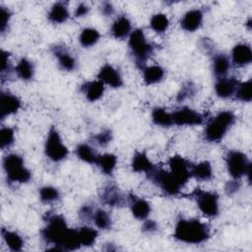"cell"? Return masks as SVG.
I'll return each mask as SVG.
<instances>
[{"label":"cell","mask_w":252,"mask_h":252,"mask_svg":"<svg viewBox=\"0 0 252 252\" xmlns=\"http://www.w3.org/2000/svg\"><path fill=\"white\" fill-rule=\"evenodd\" d=\"M128 203L133 217L139 220H145L151 214V204L144 198L136 195H128Z\"/></svg>","instance_id":"2e32d148"},{"label":"cell","mask_w":252,"mask_h":252,"mask_svg":"<svg viewBox=\"0 0 252 252\" xmlns=\"http://www.w3.org/2000/svg\"><path fill=\"white\" fill-rule=\"evenodd\" d=\"M212 71L217 79L226 77L228 74L231 62L230 58L222 52H214L212 55Z\"/></svg>","instance_id":"d6986e66"},{"label":"cell","mask_w":252,"mask_h":252,"mask_svg":"<svg viewBox=\"0 0 252 252\" xmlns=\"http://www.w3.org/2000/svg\"><path fill=\"white\" fill-rule=\"evenodd\" d=\"M70 17L68 6L65 2H56L54 3L48 13H47V19L50 23L54 25H60L64 24L68 21Z\"/></svg>","instance_id":"603a6c76"},{"label":"cell","mask_w":252,"mask_h":252,"mask_svg":"<svg viewBox=\"0 0 252 252\" xmlns=\"http://www.w3.org/2000/svg\"><path fill=\"white\" fill-rule=\"evenodd\" d=\"M99 199L102 204L111 208H122L128 203V196L114 183H108L101 189Z\"/></svg>","instance_id":"30bf717a"},{"label":"cell","mask_w":252,"mask_h":252,"mask_svg":"<svg viewBox=\"0 0 252 252\" xmlns=\"http://www.w3.org/2000/svg\"><path fill=\"white\" fill-rule=\"evenodd\" d=\"M225 165L232 179L239 180L243 176H246L250 180L251 161L244 153L238 150L228 151L225 155Z\"/></svg>","instance_id":"52a82bcc"},{"label":"cell","mask_w":252,"mask_h":252,"mask_svg":"<svg viewBox=\"0 0 252 252\" xmlns=\"http://www.w3.org/2000/svg\"><path fill=\"white\" fill-rule=\"evenodd\" d=\"M38 196L42 203L52 204L54 202H57L60 199V192L54 186L45 185L39 188Z\"/></svg>","instance_id":"d590c367"},{"label":"cell","mask_w":252,"mask_h":252,"mask_svg":"<svg viewBox=\"0 0 252 252\" xmlns=\"http://www.w3.org/2000/svg\"><path fill=\"white\" fill-rule=\"evenodd\" d=\"M104 86L105 85L98 80L88 81L81 86V92L83 93L87 100L94 102L102 97L105 91Z\"/></svg>","instance_id":"7402d4cb"},{"label":"cell","mask_w":252,"mask_h":252,"mask_svg":"<svg viewBox=\"0 0 252 252\" xmlns=\"http://www.w3.org/2000/svg\"><path fill=\"white\" fill-rule=\"evenodd\" d=\"M169 171L174 175L178 182L184 187L191 176V166L192 164L183 157L175 155L168 159Z\"/></svg>","instance_id":"8fae6325"},{"label":"cell","mask_w":252,"mask_h":252,"mask_svg":"<svg viewBox=\"0 0 252 252\" xmlns=\"http://www.w3.org/2000/svg\"><path fill=\"white\" fill-rule=\"evenodd\" d=\"M95 164L103 174L112 175L117 164V157L110 153L98 155Z\"/></svg>","instance_id":"83f0119b"},{"label":"cell","mask_w":252,"mask_h":252,"mask_svg":"<svg viewBox=\"0 0 252 252\" xmlns=\"http://www.w3.org/2000/svg\"><path fill=\"white\" fill-rule=\"evenodd\" d=\"M12 18V13L9 8L0 6V32L1 34H4L8 29H9V24Z\"/></svg>","instance_id":"b9f144b4"},{"label":"cell","mask_w":252,"mask_h":252,"mask_svg":"<svg viewBox=\"0 0 252 252\" xmlns=\"http://www.w3.org/2000/svg\"><path fill=\"white\" fill-rule=\"evenodd\" d=\"M92 221L94 225L102 230H106L111 228L112 226V219L108 212L103 209L95 208L92 217Z\"/></svg>","instance_id":"d6a6232c"},{"label":"cell","mask_w":252,"mask_h":252,"mask_svg":"<svg viewBox=\"0 0 252 252\" xmlns=\"http://www.w3.org/2000/svg\"><path fill=\"white\" fill-rule=\"evenodd\" d=\"M239 189H240V182L237 179L229 180L224 185V193L228 196L234 195L239 191Z\"/></svg>","instance_id":"ee69618b"},{"label":"cell","mask_w":252,"mask_h":252,"mask_svg":"<svg viewBox=\"0 0 252 252\" xmlns=\"http://www.w3.org/2000/svg\"><path fill=\"white\" fill-rule=\"evenodd\" d=\"M173 125L176 126H196L203 123V115L197 110L182 106L171 112Z\"/></svg>","instance_id":"7c38bea8"},{"label":"cell","mask_w":252,"mask_h":252,"mask_svg":"<svg viewBox=\"0 0 252 252\" xmlns=\"http://www.w3.org/2000/svg\"><path fill=\"white\" fill-rule=\"evenodd\" d=\"M209 226L197 219H179L174 226L173 237L186 244H201L210 238Z\"/></svg>","instance_id":"7a4b0ae2"},{"label":"cell","mask_w":252,"mask_h":252,"mask_svg":"<svg viewBox=\"0 0 252 252\" xmlns=\"http://www.w3.org/2000/svg\"><path fill=\"white\" fill-rule=\"evenodd\" d=\"M99 10H100V13H101L103 16H105V17H110V16H112V15L114 14V12H115V8H114L113 4L110 3V2H107V1L102 2V3L100 4Z\"/></svg>","instance_id":"7dc6e473"},{"label":"cell","mask_w":252,"mask_h":252,"mask_svg":"<svg viewBox=\"0 0 252 252\" xmlns=\"http://www.w3.org/2000/svg\"><path fill=\"white\" fill-rule=\"evenodd\" d=\"M195 94H196V86L191 82H187L180 88L177 94L176 99L178 101H183L188 98H191L192 96L195 95Z\"/></svg>","instance_id":"ab89813d"},{"label":"cell","mask_w":252,"mask_h":252,"mask_svg":"<svg viewBox=\"0 0 252 252\" xmlns=\"http://www.w3.org/2000/svg\"><path fill=\"white\" fill-rule=\"evenodd\" d=\"M158 230V223L153 220H145L142 224V231L147 234H153Z\"/></svg>","instance_id":"f6af8a7d"},{"label":"cell","mask_w":252,"mask_h":252,"mask_svg":"<svg viewBox=\"0 0 252 252\" xmlns=\"http://www.w3.org/2000/svg\"><path fill=\"white\" fill-rule=\"evenodd\" d=\"M94 207L90 205V204H85L81 207L80 211H79V218L81 220H83L84 221H90L92 220V217L94 211Z\"/></svg>","instance_id":"7bdbcfd3"},{"label":"cell","mask_w":252,"mask_h":252,"mask_svg":"<svg viewBox=\"0 0 252 252\" xmlns=\"http://www.w3.org/2000/svg\"><path fill=\"white\" fill-rule=\"evenodd\" d=\"M143 81L146 85H156L161 82L165 76V70L157 64L146 65L142 68Z\"/></svg>","instance_id":"cb8c5ba5"},{"label":"cell","mask_w":252,"mask_h":252,"mask_svg":"<svg viewBox=\"0 0 252 252\" xmlns=\"http://www.w3.org/2000/svg\"><path fill=\"white\" fill-rule=\"evenodd\" d=\"M99 38V32L94 28H85L79 34V42L85 48H89L95 45Z\"/></svg>","instance_id":"1f68e13d"},{"label":"cell","mask_w":252,"mask_h":252,"mask_svg":"<svg viewBox=\"0 0 252 252\" xmlns=\"http://www.w3.org/2000/svg\"><path fill=\"white\" fill-rule=\"evenodd\" d=\"M132 32V24L126 15L118 16L112 23L110 28L111 35L116 39H124L129 37Z\"/></svg>","instance_id":"ffe728a7"},{"label":"cell","mask_w":252,"mask_h":252,"mask_svg":"<svg viewBox=\"0 0 252 252\" xmlns=\"http://www.w3.org/2000/svg\"><path fill=\"white\" fill-rule=\"evenodd\" d=\"M2 237L5 244L12 251H21L24 247V239L22 236L13 230L8 228H2Z\"/></svg>","instance_id":"f1b7e54d"},{"label":"cell","mask_w":252,"mask_h":252,"mask_svg":"<svg viewBox=\"0 0 252 252\" xmlns=\"http://www.w3.org/2000/svg\"><path fill=\"white\" fill-rule=\"evenodd\" d=\"M236 121L235 114L230 110H222L212 117L206 124L204 139L209 143L220 142Z\"/></svg>","instance_id":"277c9868"},{"label":"cell","mask_w":252,"mask_h":252,"mask_svg":"<svg viewBox=\"0 0 252 252\" xmlns=\"http://www.w3.org/2000/svg\"><path fill=\"white\" fill-rule=\"evenodd\" d=\"M152 121L155 125L159 127H170L173 126L171 112H168L163 107H156L152 110Z\"/></svg>","instance_id":"f546056e"},{"label":"cell","mask_w":252,"mask_h":252,"mask_svg":"<svg viewBox=\"0 0 252 252\" xmlns=\"http://www.w3.org/2000/svg\"><path fill=\"white\" fill-rule=\"evenodd\" d=\"M44 154L46 158L53 162L64 160L69 154L68 148L63 143L59 132L54 126L50 127L47 132L44 142Z\"/></svg>","instance_id":"ba28073f"},{"label":"cell","mask_w":252,"mask_h":252,"mask_svg":"<svg viewBox=\"0 0 252 252\" xmlns=\"http://www.w3.org/2000/svg\"><path fill=\"white\" fill-rule=\"evenodd\" d=\"M78 232H79V238H80L82 247L92 246L95 242L98 235V232L95 228L88 225L78 227Z\"/></svg>","instance_id":"e575fe53"},{"label":"cell","mask_w":252,"mask_h":252,"mask_svg":"<svg viewBox=\"0 0 252 252\" xmlns=\"http://www.w3.org/2000/svg\"><path fill=\"white\" fill-rule=\"evenodd\" d=\"M169 27V20L163 13L154 14L150 19V28L157 33L160 34L167 31Z\"/></svg>","instance_id":"836d02e7"},{"label":"cell","mask_w":252,"mask_h":252,"mask_svg":"<svg viewBox=\"0 0 252 252\" xmlns=\"http://www.w3.org/2000/svg\"><path fill=\"white\" fill-rule=\"evenodd\" d=\"M204 20V13L200 9L188 10L180 20V27L183 31L194 32L199 30Z\"/></svg>","instance_id":"e0dca14e"},{"label":"cell","mask_w":252,"mask_h":252,"mask_svg":"<svg viewBox=\"0 0 252 252\" xmlns=\"http://www.w3.org/2000/svg\"><path fill=\"white\" fill-rule=\"evenodd\" d=\"M97 80L110 88L118 89L123 86V78L118 69L110 64H104L98 70Z\"/></svg>","instance_id":"5bb4252c"},{"label":"cell","mask_w":252,"mask_h":252,"mask_svg":"<svg viewBox=\"0 0 252 252\" xmlns=\"http://www.w3.org/2000/svg\"><path fill=\"white\" fill-rule=\"evenodd\" d=\"M22 106L21 99L8 92H2L0 94V118L4 120L6 117L17 113Z\"/></svg>","instance_id":"9a60e30c"},{"label":"cell","mask_w":252,"mask_h":252,"mask_svg":"<svg viewBox=\"0 0 252 252\" xmlns=\"http://www.w3.org/2000/svg\"><path fill=\"white\" fill-rule=\"evenodd\" d=\"M191 176L199 181H208L213 177V167L210 161L203 160L191 166Z\"/></svg>","instance_id":"4316f807"},{"label":"cell","mask_w":252,"mask_h":252,"mask_svg":"<svg viewBox=\"0 0 252 252\" xmlns=\"http://www.w3.org/2000/svg\"><path fill=\"white\" fill-rule=\"evenodd\" d=\"M155 166L145 152H136L131 160L132 170L138 173H145L147 175Z\"/></svg>","instance_id":"d4e9b609"},{"label":"cell","mask_w":252,"mask_h":252,"mask_svg":"<svg viewBox=\"0 0 252 252\" xmlns=\"http://www.w3.org/2000/svg\"><path fill=\"white\" fill-rule=\"evenodd\" d=\"M15 142V131L11 127H2L0 131V146L2 150L10 148Z\"/></svg>","instance_id":"f35d334b"},{"label":"cell","mask_w":252,"mask_h":252,"mask_svg":"<svg viewBox=\"0 0 252 252\" xmlns=\"http://www.w3.org/2000/svg\"><path fill=\"white\" fill-rule=\"evenodd\" d=\"M6 179L11 184L28 183L32 179L31 170L25 165L24 158L12 153L5 156L2 161Z\"/></svg>","instance_id":"5b68a950"},{"label":"cell","mask_w":252,"mask_h":252,"mask_svg":"<svg viewBox=\"0 0 252 252\" xmlns=\"http://www.w3.org/2000/svg\"><path fill=\"white\" fill-rule=\"evenodd\" d=\"M112 137H113V135H112L111 130L104 129V130L100 131L99 133L94 135L92 137V141L100 147H105L112 141Z\"/></svg>","instance_id":"60d3db41"},{"label":"cell","mask_w":252,"mask_h":252,"mask_svg":"<svg viewBox=\"0 0 252 252\" xmlns=\"http://www.w3.org/2000/svg\"><path fill=\"white\" fill-rule=\"evenodd\" d=\"M51 52L56 58L59 67L67 72H72L77 68V59L69 51L64 44H54L51 47Z\"/></svg>","instance_id":"4fadbf2b"},{"label":"cell","mask_w":252,"mask_h":252,"mask_svg":"<svg viewBox=\"0 0 252 252\" xmlns=\"http://www.w3.org/2000/svg\"><path fill=\"white\" fill-rule=\"evenodd\" d=\"M246 27H248V29H249V30L251 29V19H250V18L248 19V22L246 23Z\"/></svg>","instance_id":"681fc988"},{"label":"cell","mask_w":252,"mask_h":252,"mask_svg":"<svg viewBox=\"0 0 252 252\" xmlns=\"http://www.w3.org/2000/svg\"><path fill=\"white\" fill-rule=\"evenodd\" d=\"M75 153L79 159L83 160L84 162L90 163V164H95V161L98 157V155L96 154L94 149L87 143L79 144L76 147Z\"/></svg>","instance_id":"4dcf8cb0"},{"label":"cell","mask_w":252,"mask_h":252,"mask_svg":"<svg viewBox=\"0 0 252 252\" xmlns=\"http://www.w3.org/2000/svg\"><path fill=\"white\" fill-rule=\"evenodd\" d=\"M251 83H252L251 79L244 82H239L233 96L241 102H250L252 99Z\"/></svg>","instance_id":"8d00e7d4"},{"label":"cell","mask_w":252,"mask_h":252,"mask_svg":"<svg viewBox=\"0 0 252 252\" xmlns=\"http://www.w3.org/2000/svg\"><path fill=\"white\" fill-rule=\"evenodd\" d=\"M128 47L133 61L141 68L147 65L156 50V46L147 39L142 29L132 31L128 37Z\"/></svg>","instance_id":"3957f363"},{"label":"cell","mask_w":252,"mask_h":252,"mask_svg":"<svg viewBox=\"0 0 252 252\" xmlns=\"http://www.w3.org/2000/svg\"><path fill=\"white\" fill-rule=\"evenodd\" d=\"M201 47L204 49L205 53L209 54V55H212L214 52H216L214 50V47H213V43L211 40H209L208 38H203L202 41H201Z\"/></svg>","instance_id":"c3c4849f"},{"label":"cell","mask_w":252,"mask_h":252,"mask_svg":"<svg viewBox=\"0 0 252 252\" xmlns=\"http://www.w3.org/2000/svg\"><path fill=\"white\" fill-rule=\"evenodd\" d=\"M44 222L40 235L46 244L52 246L49 249L73 251L82 247L78 228H70L62 215L47 213L44 217Z\"/></svg>","instance_id":"6da1fadb"},{"label":"cell","mask_w":252,"mask_h":252,"mask_svg":"<svg viewBox=\"0 0 252 252\" xmlns=\"http://www.w3.org/2000/svg\"><path fill=\"white\" fill-rule=\"evenodd\" d=\"M13 72H14V69L10 63V52L6 50H2L1 51V70H0L1 81L4 82L5 80H9Z\"/></svg>","instance_id":"74e56055"},{"label":"cell","mask_w":252,"mask_h":252,"mask_svg":"<svg viewBox=\"0 0 252 252\" xmlns=\"http://www.w3.org/2000/svg\"><path fill=\"white\" fill-rule=\"evenodd\" d=\"M91 8L90 6L87 4V3H80L77 5V7L75 8V11H74V17L75 18H83L85 16H87L90 12Z\"/></svg>","instance_id":"bcb514c9"},{"label":"cell","mask_w":252,"mask_h":252,"mask_svg":"<svg viewBox=\"0 0 252 252\" xmlns=\"http://www.w3.org/2000/svg\"><path fill=\"white\" fill-rule=\"evenodd\" d=\"M16 76L23 81H31L34 76L33 63L28 58H21L14 68Z\"/></svg>","instance_id":"484cf974"},{"label":"cell","mask_w":252,"mask_h":252,"mask_svg":"<svg viewBox=\"0 0 252 252\" xmlns=\"http://www.w3.org/2000/svg\"><path fill=\"white\" fill-rule=\"evenodd\" d=\"M191 196L195 200L197 207L202 214L210 218H214L219 215V195L216 192L196 188L191 193Z\"/></svg>","instance_id":"9c48e42d"},{"label":"cell","mask_w":252,"mask_h":252,"mask_svg":"<svg viewBox=\"0 0 252 252\" xmlns=\"http://www.w3.org/2000/svg\"><path fill=\"white\" fill-rule=\"evenodd\" d=\"M147 177L164 195L169 197L177 196L183 188L174 175L169 170L163 168L155 166V168L147 174Z\"/></svg>","instance_id":"8992f818"},{"label":"cell","mask_w":252,"mask_h":252,"mask_svg":"<svg viewBox=\"0 0 252 252\" xmlns=\"http://www.w3.org/2000/svg\"><path fill=\"white\" fill-rule=\"evenodd\" d=\"M238 83L239 81L230 77L217 79L215 84V93L220 98H230L234 95Z\"/></svg>","instance_id":"44dd1931"},{"label":"cell","mask_w":252,"mask_h":252,"mask_svg":"<svg viewBox=\"0 0 252 252\" xmlns=\"http://www.w3.org/2000/svg\"><path fill=\"white\" fill-rule=\"evenodd\" d=\"M252 61V50L247 43H237L233 46L230 55V62L236 67H244Z\"/></svg>","instance_id":"ac0fdd59"}]
</instances>
